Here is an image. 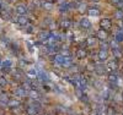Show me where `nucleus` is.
Instances as JSON below:
<instances>
[{"mask_svg":"<svg viewBox=\"0 0 123 115\" xmlns=\"http://www.w3.org/2000/svg\"><path fill=\"white\" fill-rule=\"evenodd\" d=\"M0 65H1V64H0Z\"/></svg>","mask_w":123,"mask_h":115,"instance_id":"23","label":"nucleus"},{"mask_svg":"<svg viewBox=\"0 0 123 115\" xmlns=\"http://www.w3.org/2000/svg\"><path fill=\"white\" fill-rule=\"evenodd\" d=\"M86 42H87V44H89V45H92V44H95V39L92 38V37L87 38V40H86Z\"/></svg>","mask_w":123,"mask_h":115,"instance_id":"18","label":"nucleus"},{"mask_svg":"<svg viewBox=\"0 0 123 115\" xmlns=\"http://www.w3.org/2000/svg\"><path fill=\"white\" fill-rule=\"evenodd\" d=\"M42 6H43L44 9H47V10H50V9L53 7V4L49 3V1H44V3H42Z\"/></svg>","mask_w":123,"mask_h":115,"instance_id":"11","label":"nucleus"},{"mask_svg":"<svg viewBox=\"0 0 123 115\" xmlns=\"http://www.w3.org/2000/svg\"><path fill=\"white\" fill-rule=\"evenodd\" d=\"M0 102L5 103V104L9 103V98H7V96L5 94V93H0Z\"/></svg>","mask_w":123,"mask_h":115,"instance_id":"8","label":"nucleus"},{"mask_svg":"<svg viewBox=\"0 0 123 115\" xmlns=\"http://www.w3.org/2000/svg\"><path fill=\"white\" fill-rule=\"evenodd\" d=\"M4 65L9 67V66H10V65H11V64H10V61H5V64H4Z\"/></svg>","mask_w":123,"mask_h":115,"instance_id":"20","label":"nucleus"},{"mask_svg":"<svg viewBox=\"0 0 123 115\" xmlns=\"http://www.w3.org/2000/svg\"><path fill=\"white\" fill-rule=\"evenodd\" d=\"M81 26H83L84 28H89L91 25H90V22H89V20H86V18H83V20H81Z\"/></svg>","mask_w":123,"mask_h":115,"instance_id":"10","label":"nucleus"},{"mask_svg":"<svg viewBox=\"0 0 123 115\" xmlns=\"http://www.w3.org/2000/svg\"><path fill=\"white\" fill-rule=\"evenodd\" d=\"M107 56H108L107 50H100V53H98V59L100 60H106Z\"/></svg>","mask_w":123,"mask_h":115,"instance_id":"6","label":"nucleus"},{"mask_svg":"<svg viewBox=\"0 0 123 115\" xmlns=\"http://www.w3.org/2000/svg\"><path fill=\"white\" fill-rule=\"evenodd\" d=\"M30 97L31 98H38V94L36 91H30Z\"/></svg>","mask_w":123,"mask_h":115,"instance_id":"16","label":"nucleus"},{"mask_svg":"<svg viewBox=\"0 0 123 115\" xmlns=\"http://www.w3.org/2000/svg\"><path fill=\"white\" fill-rule=\"evenodd\" d=\"M100 25H101V27L104 28L105 31H106V29H110V28L112 27V22H111V20H110V18H104V20L101 21V23H100Z\"/></svg>","mask_w":123,"mask_h":115,"instance_id":"2","label":"nucleus"},{"mask_svg":"<svg viewBox=\"0 0 123 115\" xmlns=\"http://www.w3.org/2000/svg\"><path fill=\"white\" fill-rule=\"evenodd\" d=\"M97 37H98L100 39H106V38H107L106 31H105V29H100L98 32H97Z\"/></svg>","mask_w":123,"mask_h":115,"instance_id":"7","label":"nucleus"},{"mask_svg":"<svg viewBox=\"0 0 123 115\" xmlns=\"http://www.w3.org/2000/svg\"><path fill=\"white\" fill-rule=\"evenodd\" d=\"M86 54H85V50H83V49H80V50H78V56L81 59V58H84Z\"/></svg>","mask_w":123,"mask_h":115,"instance_id":"15","label":"nucleus"},{"mask_svg":"<svg viewBox=\"0 0 123 115\" xmlns=\"http://www.w3.org/2000/svg\"><path fill=\"white\" fill-rule=\"evenodd\" d=\"M15 94L18 96V97H25L27 93H26V89H24L22 87H20V88H16L15 89Z\"/></svg>","mask_w":123,"mask_h":115,"instance_id":"4","label":"nucleus"},{"mask_svg":"<svg viewBox=\"0 0 123 115\" xmlns=\"http://www.w3.org/2000/svg\"><path fill=\"white\" fill-rule=\"evenodd\" d=\"M11 1H12V3H14V1H16V0H11Z\"/></svg>","mask_w":123,"mask_h":115,"instance_id":"22","label":"nucleus"},{"mask_svg":"<svg viewBox=\"0 0 123 115\" xmlns=\"http://www.w3.org/2000/svg\"><path fill=\"white\" fill-rule=\"evenodd\" d=\"M96 71L98 72V74H102V71H104V69H102L101 66H96Z\"/></svg>","mask_w":123,"mask_h":115,"instance_id":"19","label":"nucleus"},{"mask_svg":"<svg viewBox=\"0 0 123 115\" xmlns=\"http://www.w3.org/2000/svg\"><path fill=\"white\" fill-rule=\"evenodd\" d=\"M112 1H113V4H115V5H117V4L121 1V0H112Z\"/></svg>","mask_w":123,"mask_h":115,"instance_id":"21","label":"nucleus"},{"mask_svg":"<svg viewBox=\"0 0 123 115\" xmlns=\"http://www.w3.org/2000/svg\"><path fill=\"white\" fill-rule=\"evenodd\" d=\"M116 17H117V18H123V12H122V10H117Z\"/></svg>","mask_w":123,"mask_h":115,"instance_id":"17","label":"nucleus"},{"mask_svg":"<svg viewBox=\"0 0 123 115\" xmlns=\"http://www.w3.org/2000/svg\"><path fill=\"white\" fill-rule=\"evenodd\" d=\"M27 114H28V115H36V114H37L36 108H33V107H30V108L27 109Z\"/></svg>","mask_w":123,"mask_h":115,"instance_id":"12","label":"nucleus"},{"mask_svg":"<svg viewBox=\"0 0 123 115\" xmlns=\"http://www.w3.org/2000/svg\"><path fill=\"white\" fill-rule=\"evenodd\" d=\"M16 12L18 14V16H26L27 14V7L24 4H18L16 6Z\"/></svg>","mask_w":123,"mask_h":115,"instance_id":"1","label":"nucleus"},{"mask_svg":"<svg viewBox=\"0 0 123 115\" xmlns=\"http://www.w3.org/2000/svg\"><path fill=\"white\" fill-rule=\"evenodd\" d=\"M89 14L91 15V16H97L98 14H100V11L97 9H91V10H89Z\"/></svg>","mask_w":123,"mask_h":115,"instance_id":"13","label":"nucleus"},{"mask_svg":"<svg viewBox=\"0 0 123 115\" xmlns=\"http://www.w3.org/2000/svg\"><path fill=\"white\" fill-rule=\"evenodd\" d=\"M17 23L21 25V26H27L30 23V20L26 16H18L17 17Z\"/></svg>","mask_w":123,"mask_h":115,"instance_id":"3","label":"nucleus"},{"mask_svg":"<svg viewBox=\"0 0 123 115\" xmlns=\"http://www.w3.org/2000/svg\"><path fill=\"white\" fill-rule=\"evenodd\" d=\"M6 85H7L6 78L3 77V76H0V87H4V86H6Z\"/></svg>","mask_w":123,"mask_h":115,"instance_id":"14","label":"nucleus"},{"mask_svg":"<svg viewBox=\"0 0 123 115\" xmlns=\"http://www.w3.org/2000/svg\"><path fill=\"white\" fill-rule=\"evenodd\" d=\"M7 105H9L10 108H14V107H18L20 103H18V100H9Z\"/></svg>","mask_w":123,"mask_h":115,"instance_id":"9","label":"nucleus"},{"mask_svg":"<svg viewBox=\"0 0 123 115\" xmlns=\"http://www.w3.org/2000/svg\"><path fill=\"white\" fill-rule=\"evenodd\" d=\"M1 17L4 18V20H10V17H11V14H10V11L9 10H1Z\"/></svg>","mask_w":123,"mask_h":115,"instance_id":"5","label":"nucleus"}]
</instances>
